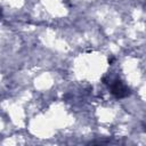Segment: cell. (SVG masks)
Instances as JSON below:
<instances>
[{
	"mask_svg": "<svg viewBox=\"0 0 146 146\" xmlns=\"http://www.w3.org/2000/svg\"><path fill=\"white\" fill-rule=\"evenodd\" d=\"M1 17H2V9H1V7H0V19H1Z\"/></svg>",
	"mask_w": 146,
	"mask_h": 146,
	"instance_id": "7a4b0ae2",
	"label": "cell"
},
{
	"mask_svg": "<svg viewBox=\"0 0 146 146\" xmlns=\"http://www.w3.org/2000/svg\"><path fill=\"white\" fill-rule=\"evenodd\" d=\"M104 83L105 84H108L110 87V90H111V94L115 97V98H125L128 96H130L131 91H130V88L124 84L121 80L119 79H114V80H106L105 78L103 79Z\"/></svg>",
	"mask_w": 146,
	"mask_h": 146,
	"instance_id": "6da1fadb",
	"label": "cell"
}]
</instances>
